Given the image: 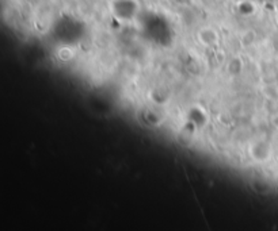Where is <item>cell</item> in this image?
Here are the masks:
<instances>
[{"mask_svg":"<svg viewBox=\"0 0 278 231\" xmlns=\"http://www.w3.org/2000/svg\"><path fill=\"white\" fill-rule=\"evenodd\" d=\"M111 10L120 20L128 22L132 20L138 12V3L136 0H114Z\"/></svg>","mask_w":278,"mask_h":231,"instance_id":"cell-1","label":"cell"},{"mask_svg":"<svg viewBox=\"0 0 278 231\" xmlns=\"http://www.w3.org/2000/svg\"><path fill=\"white\" fill-rule=\"evenodd\" d=\"M256 39V34L254 30H246L243 34L240 35V45L243 48H250L254 45V42Z\"/></svg>","mask_w":278,"mask_h":231,"instance_id":"cell-10","label":"cell"},{"mask_svg":"<svg viewBox=\"0 0 278 231\" xmlns=\"http://www.w3.org/2000/svg\"><path fill=\"white\" fill-rule=\"evenodd\" d=\"M197 38H198L200 43L202 46H205V48H214L220 41L217 30L210 26L202 27L201 30L198 31V34H197Z\"/></svg>","mask_w":278,"mask_h":231,"instance_id":"cell-5","label":"cell"},{"mask_svg":"<svg viewBox=\"0 0 278 231\" xmlns=\"http://www.w3.org/2000/svg\"><path fill=\"white\" fill-rule=\"evenodd\" d=\"M73 57H75V52L69 46H61L57 49V58L63 62H69Z\"/></svg>","mask_w":278,"mask_h":231,"instance_id":"cell-11","label":"cell"},{"mask_svg":"<svg viewBox=\"0 0 278 231\" xmlns=\"http://www.w3.org/2000/svg\"><path fill=\"white\" fill-rule=\"evenodd\" d=\"M243 60L240 57H232L231 60L227 62V66H225V71L228 73V76L231 77H237L239 75H242L243 72Z\"/></svg>","mask_w":278,"mask_h":231,"instance_id":"cell-6","label":"cell"},{"mask_svg":"<svg viewBox=\"0 0 278 231\" xmlns=\"http://www.w3.org/2000/svg\"><path fill=\"white\" fill-rule=\"evenodd\" d=\"M151 100L156 106H163L170 100V92L163 87L153 88V91L151 92Z\"/></svg>","mask_w":278,"mask_h":231,"instance_id":"cell-7","label":"cell"},{"mask_svg":"<svg viewBox=\"0 0 278 231\" xmlns=\"http://www.w3.org/2000/svg\"><path fill=\"white\" fill-rule=\"evenodd\" d=\"M248 154L255 163H266L271 155V145L266 140H256L248 146Z\"/></svg>","mask_w":278,"mask_h":231,"instance_id":"cell-2","label":"cell"},{"mask_svg":"<svg viewBox=\"0 0 278 231\" xmlns=\"http://www.w3.org/2000/svg\"><path fill=\"white\" fill-rule=\"evenodd\" d=\"M250 187H251V190L254 192L259 193V195H266L270 191L269 184L266 181H263V180H259V178H252L250 181Z\"/></svg>","mask_w":278,"mask_h":231,"instance_id":"cell-9","label":"cell"},{"mask_svg":"<svg viewBox=\"0 0 278 231\" xmlns=\"http://www.w3.org/2000/svg\"><path fill=\"white\" fill-rule=\"evenodd\" d=\"M187 122L194 126L197 130L204 129L208 123V112L201 106L190 107L186 112Z\"/></svg>","mask_w":278,"mask_h":231,"instance_id":"cell-4","label":"cell"},{"mask_svg":"<svg viewBox=\"0 0 278 231\" xmlns=\"http://www.w3.org/2000/svg\"><path fill=\"white\" fill-rule=\"evenodd\" d=\"M160 107L162 106H156V104H155L152 108H149V110L145 111V121L148 122L149 125L157 126L160 122L164 119L163 114H162V112H159V114H157V111H159Z\"/></svg>","mask_w":278,"mask_h":231,"instance_id":"cell-8","label":"cell"},{"mask_svg":"<svg viewBox=\"0 0 278 231\" xmlns=\"http://www.w3.org/2000/svg\"><path fill=\"white\" fill-rule=\"evenodd\" d=\"M254 6L252 3H248V2H244V3H240L239 6V12L240 14H243V15H251L254 14Z\"/></svg>","mask_w":278,"mask_h":231,"instance_id":"cell-12","label":"cell"},{"mask_svg":"<svg viewBox=\"0 0 278 231\" xmlns=\"http://www.w3.org/2000/svg\"><path fill=\"white\" fill-rule=\"evenodd\" d=\"M195 131H197V129H195L194 126L189 123V122H186V123L176 131V144H178L179 146H182V148H190L191 145L194 144Z\"/></svg>","mask_w":278,"mask_h":231,"instance_id":"cell-3","label":"cell"}]
</instances>
